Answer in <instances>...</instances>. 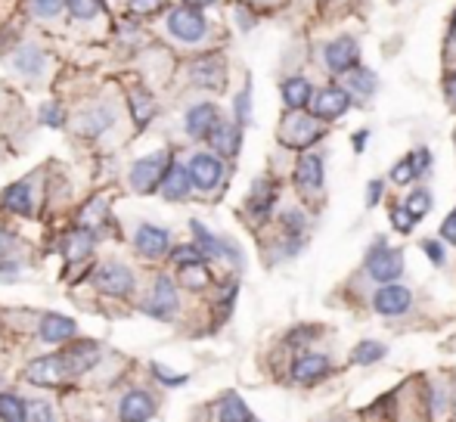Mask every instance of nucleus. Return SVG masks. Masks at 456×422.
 <instances>
[{
  "label": "nucleus",
  "mask_w": 456,
  "mask_h": 422,
  "mask_svg": "<svg viewBox=\"0 0 456 422\" xmlns=\"http://www.w3.org/2000/svg\"><path fill=\"white\" fill-rule=\"evenodd\" d=\"M100 361V351L93 342H81L72 345V348L60 351V354H50V357H37L25 367V379L31 386H41V388H53L60 382L72 379V376L87 373L91 367H97Z\"/></svg>",
  "instance_id": "f257e3e1"
},
{
  "label": "nucleus",
  "mask_w": 456,
  "mask_h": 422,
  "mask_svg": "<svg viewBox=\"0 0 456 422\" xmlns=\"http://www.w3.org/2000/svg\"><path fill=\"white\" fill-rule=\"evenodd\" d=\"M171 155L168 153H156V155H147V159L134 162V168H131V184H134L137 193H156L158 187H162L164 174H168L171 168Z\"/></svg>",
  "instance_id": "f03ea898"
},
{
  "label": "nucleus",
  "mask_w": 456,
  "mask_h": 422,
  "mask_svg": "<svg viewBox=\"0 0 456 422\" xmlns=\"http://www.w3.org/2000/svg\"><path fill=\"white\" fill-rule=\"evenodd\" d=\"M168 31L183 44H196L208 35V22L196 6H177L168 16Z\"/></svg>",
  "instance_id": "7ed1b4c3"
},
{
  "label": "nucleus",
  "mask_w": 456,
  "mask_h": 422,
  "mask_svg": "<svg viewBox=\"0 0 456 422\" xmlns=\"http://www.w3.org/2000/svg\"><path fill=\"white\" fill-rule=\"evenodd\" d=\"M366 270H370L372 280L395 283L397 276L404 274V255L397 249H388V245L376 243L370 255H366Z\"/></svg>",
  "instance_id": "20e7f679"
},
{
  "label": "nucleus",
  "mask_w": 456,
  "mask_h": 422,
  "mask_svg": "<svg viewBox=\"0 0 456 422\" xmlns=\"http://www.w3.org/2000/svg\"><path fill=\"white\" fill-rule=\"evenodd\" d=\"M93 283H97V289L103 295H112V299H128L131 292H134L137 280L134 274H131L124 264H103V267L97 270V276H93Z\"/></svg>",
  "instance_id": "39448f33"
},
{
  "label": "nucleus",
  "mask_w": 456,
  "mask_h": 422,
  "mask_svg": "<svg viewBox=\"0 0 456 422\" xmlns=\"http://www.w3.org/2000/svg\"><path fill=\"white\" fill-rule=\"evenodd\" d=\"M187 174H189V184H193L196 190L208 193L220 184V178H224V165H220V159H214V155L196 153L193 162H189V168H187Z\"/></svg>",
  "instance_id": "423d86ee"
},
{
  "label": "nucleus",
  "mask_w": 456,
  "mask_h": 422,
  "mask_svg": "<svg viewBox=\"0 0 456 422\" xmlns=\"http://www.w3.org/2000/svg\"><path fill=\"white\" fill-rule=\"evenodd\" d=\"M326 66H329V72H351V68H357V60H360V47H357V41H354L351 35H341V37H335L332 44L326 47Z\"/></svg>",
  "instance_id": "0eeeda50"
},
{
  "label": "nucleus",
  "mask_w": 456,
  "mask_h": 422,
  "mask_svg": "<svg viewBox=\"0 0 456 422\" xmlns=\"http://www.w3.org/2000/svg\"><path fill=\"white\" fill-rule=\"evenodd\" d=\"M348 106H351L348 91H341V87H323L314 97V103H310V109H314V115L323 118V122H332V118L345 115Z\"/></svg>",
  "instance_id": "6e6552de"
},
{
  "label": "nucleus",
  "mask_w": 456,
  "mask_h": 422,
  "mask_svg": "<svg viewBox=\"0 0 456 422\" xmlns=\"http://www.w3.org/2000/svg\"><path fill=\"white\" fill-rule=\"evenodd\" d=\"M372 305H376V311L385 314V317H401V314H407L410 305H413V295H410V289L385 283L376 292V299H372Z\"/></svg>",
  "instance_id": "1a4fd4ad"
},
{
  "label": "nucleus",
  "mask_w": 456,
  "mask_h": 422,
  "mask_svg": "<svg viewBox=\"0 0 456 422\" xmlns=\"http://www.w3.org/2000/svg\"><path fill=\"white\" fill-rule=\"evenodd\" d=\"M174 311H177V289H174V283H171V276H158L156 286H152L147 314H152V317H158V320H168Z\"/></svg>",
  "instance_id": "9d476101"
},
{
  "label": "nucleus",
  "mask_w": 456,
  "mask_h": 422,
  "mask_svg": "<svg viewBox=\"0 0 456 422\" xmlns=\"http://www.w3.org/2000/svg\"><path fill=\"white\" fill-rule=\"evenodd\" d=\"M189 75H193L196 84L212 87V91H220V87H224V78H227V66H224V60H220V56H202V60L193 62Z\"/></svg>",
  "instance_id": "9b49d317"
},
{
  "label": "nucleus",
  "mask_w": 456,
  "mask_h": 422,
  "mask_svg": "<svg viewBox=\"0 0 456 422\" xmlns=\"http://www.w3.org/2000/svg\"><path fill=\"white\" fill-rule=\"evenodd\" d=\"M152 413H156V401L149 398L147 392H128L118 404V419L122 422H149Z\"/></svg>",
  "instance_id": "f8f14e48"
},
{
  "label": "nucleus",
  "mask_w": 456,
  "mask_h": 422,
  "mask_svg": "<svg viewBox=\"0 0 456 422\" xmlns=\"http://www.w3.org/2000/svg\"><path fill=\"white\" fill-rule=\"evenodd\" d=\"M323 134V128L314 122V118H304V115H295L286 122V131H283V143L289 147H310L316 137Z\"/></svg>",
  "instance_id": "ddd939ff"
},
{
  "label": "nucleus",
  "mask_w": 456,
  "mask_h": 422,
  "mask_svg": "<svg viewBox=\"0 0 456 422\" xmlns=\"http://www.w3.org/2000/svg\"><path fill=\"white\" fill-rule=\"evenodd\" d=\"M168 243H171L168 230H164V227H152V224H143L140 230H137V236H134L137 251H140V255H147V258L164 255V251H168Z\"/></svg>",
  "instance_id": "4468645a"
},
{
  "label": "nucleus",
  "mask_w": 456,
  "mask_h": 422,
  "mask_svg": "<svg viewBox=\"0 0 456 422\" xmlns=\"http://www.w3.org/2000/svg\"><path fill=\"white\" fill-rule=\"evenodd\" d=\"M218 122H220L218 106H214V103H199V106H193V109L187 112V134L199 140V137H208V131H212Z\"/></svg>",
  "instance_id": "2eb2a0df"
},
{
  "label": "nucleus",
  "mask_w": 456,
  "mask_h": 422,
  "mask_svg": "<svg viewBox=\"0 0 456 422\" xmlns=\"http://www.w3.org/2000/svg\"><path fill=\"white\" fill-rule=\"evenodd\" d=\"M158 190H162V196L168 199V203H180V199H187L189 190H193L187 168L177 165V162H171L168 174H164V180H162V187H158Z\"/></svg>",
  "instance_id": "dca6fc26"
},
{
  "label": "nucleus",
  "mask_w": 456,
  "mask_h": 422,
  "mask_svg": "<svg viewBox=\"0 0 456 422\" xmlns=\"http://www.w3.org/2000/svg\"><path fill=\"white\" fill-rule=\"evenodd\" d=\"M75 332H78V326H75L72 317H62V314H47V317L41 320V338L50 345H62L68 342V338H75Z\"/></svg>",
  "instance_id": "f3484780"
},
{
  "label": "nucleus",
  "mask_w": 456,
  "mask_h": 422,
  "mask_svg": "<svg viewBox=\"0 0 456 422\" xmlns=\"http://www.w3.org/2000/svg\"><path fill=\"white\" fill-rule=\"evenodd\" d=\"M326 373H329L326 354H304V357H299V361H295V367H292V379L301 382V386L320 382Z\"/></svg>",
  "instance_id": "a211bd4d"
},
{
  "label": "nucleus",
  "mask_w": 456,
  "mask_h": 422,
  "mask_svg": "<svg viewBox=\"0 0 456 422\" xmlns=\"http://www.w3.org/2000/svg\"><path fill=\"white\" fill-rule=\"evenodd\" d=\"M208 140H212L214 153H220V155H236L239 153V143H243V134H239L236 124L218 122L212 131H208Z\"/></svg>",
  "instance_id": "6ab92c4d"
},
{
  "label": "nucleus",
  "mask_w": 456,
  "mask_h": 422,
  "mask_svg": "<svg viewBox=\"0 0 456 422\" xmlns=\"http://www.w3.org/2000/svg\"><path fill=\"white\" fill-rule=\"evenodd\" d=\"M295 180L304 193H314L323 187V159L320 155H301L299 168H295Z\"/></svg>",
  "instance_id": "aec40b11"
},
{
  "label": "nucleus",
  "mask_w": 456,
  "mask_h": 422,
  "mask_svg": "<svg viewBox=\"0 0 456 422\" xmlns=\"http://www.w3.org/2000/svg\"><path fill=\"white\" fill-rule=\"evenodd\" d=\"M4 209H10L12 214H31L35 205H31V187L28 180H19V184H10L4 190Z\"/></svg>",
  "instance_id": "412c9836"
},
{
  "label": "nucleus",
  "mask_w": 456,
  "mask_h": 422,
  "mask_svg": "<svg viewBox=\"0 0 456 422\" xmlns=\"http://www.w3.org/2000/svg\"><path fill=\"white\" fill-rule=\"evenodd\" d=\"M276 203V187L270 184V180H258L255 190H252L249 196V211L258 214V218H268V211L274 209Z\"/></svg>",
  "instance_id": "4be33fe9"
},
{
  "label": "nucleus",
  "mask_w": 456,
  "mask_h": 422,
  "mask_svg": "<svg viewBox=\"0 0 456 422\" xmlns=\"http://www.w3.org/2000/svg\"><path fill=\"white\" fill-rule=\"evenodd\" d=\"M310 81L308 78H289L283 84V100H286L289 109H304L310 103Z\"/></svg>",
  "instance_id": "5701e85b"
},
{
  "label": "nucleus",
  "mask_w": 456,
  "mask_h": 422,
  "mask_svg": "<svg viewBox=\"0 0 456 422\" xmlns=\"http://www.w3.org/2000/svg\"><path fill=\"white\" fill-rule=\"evenodd\" d=\"M128 106H131V112H134V122L140 124H147L152 115H156V106H152V97L147 91H140V87H134V91L128 93Z\"/></svg>",
  "instance_id": "b1692460"
},
{
  "label": "nucleus",
  "mask_w": 456,
  "mask_h": 422,
  "mask_svg": "<svg viewBox=\"0 0 456 422\" xmlns=\"http://www.w3.org/2000/svg\"><path fill=\"white\" fill-rule=\"evenodd\" d=\"M220 422H252V410L239 394H227L220 401Z\"/></svg>",
  "instance_id": "393cba45"
},
{
  "label": "nucleus",
  "mask_w": 456,
  "mask_h": 422,
  "mask_svg": "<svg viewBox=\"0 0 456 422\" xmlns=\"http://www.w3.org/2000/svg\"><path fill=\"white\" fill-rule=\"evenodd\" d=\"M12 66H16L22 75H28V78H35V75L44 72V53H41V50H35V47H25V50H19V53H16Z\"/></svg>",
  "instance_id": "a878e982"
},
{
  "label": "nucleus",
  "mask_w": 456,
  "mask_h": 422,
  "mask_svg": "<svg viewBox=\"0 0 456 422\" xmlns=\"http://www.w3.org/2000/svg\"><path fill=\"white\" fill-rule=\"evenodd\" d=\"M193 233H196V249L202 251V258H218V255H224V243H220V239H214L212 233L205 230V227L199 224V220H193Z\"/></svg>",
  "instance_id": "bb28decb"
},
{
  "label": "nucleus",
  "mask_w": 456,
  "mask_h": 422,
  "mask_svg": "<svg viewBox=\"0 0 456 422\" xmlns=\"http://www.w3.org/2000/svg\"><path fill=\"white\" fill-rule=\"evenodd\" d=\"M93 249V233L87 230H75L72 236L66 239V258L68 261H78V258H87Z\"/></svg>",
  "instance_id": "cd10ccee"
},
{
  "label": "nucleus",
  "mask_w": 456,
  "mask_h": 422,
  "mask_svg": "<svg viewBox=\"0 0 456 422\" xmlns=\"http://www.w3.org/2000/svg\"><path fill=\"white\" fill-rule=\"evenodd\" d=\"M116 122V115H112V109H103V106H97V109L93 112H87L84 118H81V131H84V134H103L106 128H109V124Z\"/></svg>",
  "instance_id": "c85d7f7f"
},
{
  "label": "nucleus",
  "mask_w": 456,
  "mask_h": 422,
  "mask_svg": "<svg viewBox=\"0 0 456 422\" xmlns=\"http://www.w3.org/2000/svg\"><path fill=\"white\" fill-rule=\"evenodd\" d=\"M103 218H106V203L103 199H93V203H87L84 209H81L78 224H81V230L93 233L97 227H103Z\"/></svg>",
  "instance_id": "c756f323"
},
{
  "label": "nucleus",
  "mask_w": 456,
  "mask_h": 422,
  "mask_svg": "<svg viewBox=\"0 0 456 422\" xmlns=\"http://www.w3.org/2000/svg\"><path fill=\"white\" fill-rule=\"evenodd\" d=\"M385 351H388V348H385L382 342H360L357 348H354L351 361H354V363H360V367H370V363L382 361Z\"/></svg>",
  "instance_id": "7c9ffc66"
},
{
  "label": "nucleus",
  "mask_w": 456,
  "mask_h": 422,
  "mask_svg": "<svg viewBox=\"0 0 456 422\" xmlns=\"http://www.w3.org/2000/svg\"><path fill=\"white\" fill-rule=\"evenodd\" d=\"M25 417V401L16 394H0V419L4 422H22Z\"/></svg>",
  "instance_id": "2f4dec72"
},
{
  "label": "nucleus",
  "mask_w": 456,
  "mask_h": 422,
  "mask_svg": "<svg viewBox=\"0 0 456 422\" xmlns=\"http://www.w3.org/2000/svg\"><path fill=\"white\" fill-rule=\"evenodd\" d=\"M180 274H183V286H189V289H205L208 286V270H205V264H202V261L183 264Z\"/></svg>",
  "instance_id": "473e14b6"
},
{
  "label": "nucleus",
  "mask_w": 456,
  "mask_h": 422,
  "mask_svg": "<svg viewBox=\"0 0 456 422\" xmlns=\"http://www.w3.org/2000/svg\"><path fill=\"white\" fill-rule=\"evenodd\" d=\"M22 422H56V410L47 401H31V404H25Z\"/></svg>",
  "instance_id": "72a5a7b5"
},
{
  "label": "nucleus",
  "mask_w": 456,
  "mask_h": 422,
  "mask_svg": "<svg viewBox=\"0 0 456 422\" xmlns=\"http://www.w3.org/2000/svg\"><path fill=\"white\" fill-rule=\"evenodd\" d=\"M62 4L72 10L75 19H93L103 10V0H62Z\"/></svg>",
  "instance_id": "f704fd0d"
},
{
  "label": "nucleus",
  "mask_w": 456,
  "mask_h": 422,
  "mask_svg": "<svg viewBox=\"0 0 456 422\" xmlns=\"http://www.w3.org/2000/svg\"><path fill=\"white\" fill-rule=\"evenodd\" d=\"M351 87H354L357 93H364V97H370V93L376 91V75H372L370 68H354Z\"/></svg>",
  "instance_id": "c9c22d12"
},
{
  "label": "nucleus",
  "mask_w": 456,
  "mask_h": 422,
  "mask_svg": "<svg viewBox=\"0 0 456 422\" xmlns=\"http://www.w3.org/2000/svg\"><path fill=\"white\" fill-rule=\"evenodd\" d=\"M428 209H432V193H428V190H416L413 196L407 199V211L413 214L416 220H420Z\"/></svg>",
  "instance_id": "e433bc0d"
},
{
  "label": "nucleus",
  "mask_w": 456,
  "mask_h": 422,
  "mask_svg": "<svg viewBox=\"0 0 456 422\" xmlns=\"http://www.w3.org/2000/svg\"><path fill=\"white\" fill-rule=\"evenodd\" d=\"M28 6H31V12H35V16L53 19V16H60V10L66 4H62V0H28Z\"/></svg>",
  "instance_id": "4c0bfd02"
},
{
  "label": "nucleus",
  "mask_w": 456,
  "mask_h": 422,
  "mask_svg": "<svg viewBox=\"0 0 456 422\" xmlns=\"http://www.w3.org/2000/svg\"><path fill=\"white\" fill-rule=\"evenodd\" d=\"M391 224H395V230L410 233V230H413V224H416V218H413V214H410L407 209L395 205V209H391Z\"/></svg>",
  "instance_id": "58836bf2"
},
{
  "label": "nucleus",
  "mask_w": 456,
  "mask_h": 422,
  "mask_svg": "<svg viewBox=\"0 0 456 422\" xmlns=\"http://www.w3.org/2000/svg\"><path fill=\"white\" fill-rule=\"evenodd\" d=\"M152 373H156V379L162 382V386H183V382H187V376L171 373V370L162 367V363H152Z\"/></svg>",
  "instance_id": "ea45409f"
},
{
  "label": "nucleus",
  "mask_w": 456,
  "mask_h": 422,
  "mask_svg": "<svg viewBox=\"0 0 456 422\" xmlns=\"http://www.w3.org/2000/svg\"><path fill=\"white\" fill-rule=\"evenodd\" d=\"M283 224H286V230L292 233V236H301L304 233V227H308V218L299 211V209H292V211H286V218H283Z\"/></svg>",
  "instance_id": "a19ab883"
},
{
  "label": "nucleus",
  "mask_w": 456,
  "mask_h": 422,
  "mask_svg": "<svg viewBox=\"0 0 456 422\" xmlns=\"http://www.w3.org/2000/svg\"><path fill=\"white\" fill-rule=\"evenodd\" d=\"M249 100H252V87L245 84V91L236 97V118H239V124H245V122H249V115H252V103H249Z\"/></svg>",
  "instance_id": "79ce46f5"
},
{
  "label": "nucleus",
  "mask_w": 456,
  "mask_h": 422,
  "mask_svg": "<svg viewBox=\"0 0 456 422\" xmlns=\"http://www.w3.org/2000/svg\"><path fill=\"white\" fill-rule=\"evenodd\" d=\"M410 165H413V174L420 178V174L428 171V165H432V155H428V149H416L413 155H407Z\"/></svg>",
  "instance_id": "37998d69"
},
{
  "label": "nucleus",
  "mask_w": 456,
  "mask_h": 422,
  "mask_svg": "<svg viewBox=\"0 0 456 422\" xmlns=\"http://www.w3.org/2000/svg\"><path fill=\"white\" fill-rule=\"evenodd\" d=\"M41 122L47 124V128H60V124H62V109L56 103H44Z\"/></svg>",
  "instance_id": "c03bdc74"
},
{
  "label": "nucleus",
  "mask_w": 456,
  "mask_h": 422,
  "mask_svg": "<svg viewBox=\"0 0 456 422\" xmlns=\"http://www.w3.org/2000/svg\"><path fill=\"white\" fill-rule=\"evenodd\" d=\"M174 261L180 264H196V261H202V251L196 249V245H180V249L174 251Z\"/></svg>",
  "instance_id": "a18cd8bd"
},
{
  "label": "nucleus",
  "mask_w": 456,
  "mask_h": 422,
  "mask_svg": "<svg viewBox=\"0 0 456 422\" xmlns=\"http://www.w3.org/2000/svg\"><path fill=\"white\" fill-rule=\"evenodd\" d=\"M413 178H416V174H413V165H410V159L397 162L395 171H391V180H395V184H410Z\"/></svg>",
  "instance_id": "49530a36"
},
{
  "label": "nucleus",
  "mask_w": 456,
  "mask_h": 422,
  "mask_svg": "<svg viewBox=\"0 0 456 422\" xmlns=\"http://www.w3.org/2000/svg\"><path fill=\"white\" fill-rule=\"evenodd\" d=\"M422 249H426L428 261H435L438 267L444 264V245H441V243H435V239H426V243H422Z\"/></svg>",
  "instance_id": "de8ad7c7"
},
{
  "label": "nucleus",
  "mask_w": 456,
  "mask_h": 422,
  "mask_svg": "<svg viewBox=\"0 0 456 422\" xmlns=\"http://www.w3.org/2000/svg\"><path fill=\"white\" fill-rule=\"evenodd\" d=\"M131 12H137V16H147V12H156L158 6H162V0H131Z\"/></svg>",
  "instance_id": "09e8293b"
},
{
  "label": "nucleus",
  "mask_w": 456,
  "mask_h": 422,
  "mask_svg": "<svg viewBox=\"0 0 456 422\" xmlns=\"http://www.w3.org/2000/svg\"><path fill=\"white\" fill-rule=\"evenodd\" d=\"M441 236H444L447 243H453V245H456V211H453V214H447L444 227H441Z\"/></svg>",
  "instance_id": "8fccbe9b"
},
{
  "label": "nucleus",
  "mask_w": 456,
  "mask_h": 422,
  "mask_svg": "<svg viewBox=\"0 0 456 422\" xmlns=\"http://www.w3.org/2000/svg\"><path fill=\"white\" fill-rule=\"evenodd\" d=\"M16 274H19V264H12V261H4L0 264V280H16Z\"/></svg>",
  "instance_id": "3c124183"
},
{
  "label": "nucleus",
  "mask_w": 456,
  "mask_h": 422,
  "mask_svg": "<svg viewBox=\"0 0 456 422\" xmlns=\"http://www.w3.org/2000/svg\"><path fill=\"white\" fill-rule=\"evenodd\" d=\"M379 196H382V180H372L370 184V205H376Z\"/></svg>",
  "instance_id": "603ef678"
},
{
  "label": "nucleus",
  "mask_w": 456,
  "mask_h": 422,
  "mask_svg": "<svg viewBox=\"0 0 456 422\" xmlns=\"http://www.w3.org/2000/svg\"><path fill=\"white\" fill-rule=\"evenodd\" d=\"M310 336H316V330H301V332H295V336H289V342H308Z\"/></svg>",
  "instance_id": "864d4df0"
},
{
  "label": "nucleus",
  "mask_w": 456,
  "mask_h": 422,
  "mask_svg": "<svg viewBox=\"0 0 456 422\" xmlns=\"http://www.w3.org/2000/svg\"><path fill=\"white\" fill-rule=\"evenodd\" d=\"M447 100H451V103H456V75L451 81H447Z\"/></svg>",
  "instance_id": "5fc2aeb1"
},
{
  "label": "nucleus",
  "mask_w": 456,
  "mask_h": 422,
  "mask_svg": "<svg viewBox=\"0 0 456 422\" xmlns=\"http://www.w3.org/2000/svg\"><path fill=\"white\" fill-rule=\"evenodd\" d=\"M366 137H370L366 131H364V134H354V149H364L366 147Z\"/></svg>",
  "instance_id": "6e6d98bb"
},
{
  "label": "nucleus",
  "mask_w": 456,
  "mask_h": 422,
  "mask_svg": "<svg viewBox=\"0 0 456 422\" xmlns=\"http://www.w3.org/2000/svg\"><path fill=\"white\" fill-rule=\"evenodd\" d=\"M187 6H196V10H202V6H212L214 0H183Z\"/></svg>",
  "instance_id": "4d7b16f0"
},
{
  "label": "nucleus",
  "mask_w": 456,
  "mask_h": 422,
  "mask_svg": "<svg viewBox=\"0 0 456 422\" xmlns=\"http://www.w3.org/2000/svg\"><path fill=\"white\" fill-rule=\"evenodd\" d=\"M6 245H10V233L0 230V255H4V251H6Z\"/></svg>",
  "instance_id": "13d9d810"
},
{
  "label": "nucleus",
  "mask_w": 456,
  "mask_h": 422,
  "mask_svg": "<svg viewBox=\"0 0 456 422\" xmlns=\"http://www.w3.org/2000/svg\"><path fill=\"white\" fill-rule=\"evenodd\" d=\"M453 28H456V12H453Z\"/></svg>",
  "instance_id": "bf43d9fd"
},
{
  "label": "nucleus",
  "mask_w": 456,
  "mask_h": 422,
  "mask_svg": "<svg viewBox=\"0 0 456 422\" xmlns=\"http://www.w3.org/2000/svg\"><path fill=\"white\" fill-rule=\"evenodd\" d=\"M252 422H255V419H252Z\"/></svg>",
  "instance_id": "052dcab7"
}]
</instances>
